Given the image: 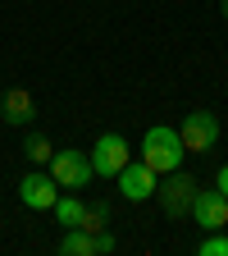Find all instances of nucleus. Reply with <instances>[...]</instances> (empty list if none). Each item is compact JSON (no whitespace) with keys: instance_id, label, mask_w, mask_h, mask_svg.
<instances>
[{"instance_id":"nucleus-7","label":"nucleus","mask_w":228,"mask_h":256,"mask_svg":"<svg viewBox=\"0 0 228 256\" xmlns=\"http://www.w3.org/2000/svg\"><path fill=\"white\" fill-rule=\"evenodd\" d=\"M155 178H160V174L146 165V160H128V165L114 174L123 202H146V197H155Z\"/></svg>"},{"instance_id":"nucleus-4","label":"nucleus","mask_w":228,"mask_h":256,"mask_svg":"<svg viewBox=\"0 0 228 256\" xmlns=\"http://www.w3.org/2000/svg\"><path fill=\"white\" fill-rule=\"evenodd\" d=\"M183 151H192V156H206V151H215L219 146V114H210V110H192L187 119H183Z\"/></svg>"},{"instance_id":"nucleus-14","label":"nucleus","mask_w":228,"mask_h":256,"mask_svg":"<svg viewBox=\"0 0 228 256\" xmlns=\"http://www.w3.org/2000/svg\"><path fill=\"white\" fill-rule=\"evenodd\" d=\"M197 256H228V234H224V229L206 234V242L197 247Z\"/></svg>"},{"instance_id":"nucleus-10","label":"nucleus","mask_w":228,"mask_h":256,"mask_svg":"<svg viewBox=\"0 0 228 256\" xmlns=\"http://www.w3.org/2000/svg\"><path fill=\"white\" fill-rule=\"evenodd\" d=\"M23 156H27V165H37V170H46L50 165V156H55V142H50V133H27V142H23Z\"/></svg>"},{"instance_id":"nucleus-9","label":"nucleus","mask_w":228,"mask_h":256,"mask_svg":"<svg viewBox=\"0 0 228 256\" xmlns=\"http://www.w3.org/2000/svg\"><path fill=\"white\" fill-rule=\"evenodd\" d=\"M0 119L14 124V128H27L32 119H37V96H32L27 87H9L5 96H0Z\"/></svg>"},{"instance_id":"nucleus-6","label":"nucleus","mask_w":228,"mask_h":256,"mask_svg":"<svg viewBox=\"0 0 228 256\" xmlns=\"http://www.w3.org/2000/svg\"><path fill=\"white\" fill-rule=\"evenodd\" d=\"M18 202L32 206V210H55L59 183L50 178V170H37V165H32V174H23V183H18Z\"/></svg>"},{"instance_id":"nucleus-3","label":"nucleus","mask_w":228,"mask_h":256,"mask_svg":"<svg viewBox=\"0 0 228 256\" xmlns=\"http://www.w3.org/2000/svg\"><path fill=\"white\" fill-rule=\"evenodd\" d=\"M46 170H50V178L59 183V192H78V188H87L91 174H96V170H91V156H87V151H73V146H69V151H55Z\"/></svg>"},{"instance_id":"nucleus-2","label":"nucleus","mask_w":228,"mask_h":256,"mask_svg":"<svg viewBox=\"0 0 228 256\" xmlns=\"http://www.w3.org/2000/svg\"><path fill=\"white\" fill-rule=\"evenodd\" d=\"M197 192H201L197 174L174 170V174H165V183H155V202H160V210H165L169 220H183V215H192V202H197Z\"/></svg>"},{"instance_id":"nucleus-15","label":"nucleus","mask_w":228,"mask_h":256,"mask_svg":"<svg viewBox=\"0 0 228 256\" xmlns=\"http://www.w3.org/2000/svg\"><path fill=\"white\" fill-rule=\"evenodd\" d=\"M91 242H96V256H110L114 252V234H96Z\"/></svg>"},{"instance_id":"nucleus-13","label":"nucleus","mask_w":228,"mask_h":256,"mask_svg":"<svg viewBox=\"0 0 228 256\" xmlns=\"http://www.w3.org/2000/svg\"><path fill=\"white\" fill-rule=\"evenodd\" d=\"M82 210H87V202H78V197H64V192H59L55 215H59V224H64V229H78V224H82Z\"/></svg>"},{"instance_id":"nucleus-11","label":"nucleus","mask_w":228,"mask_h":256,"mask_svg":"<svg viewBox=\"0 0 228 256\" xmlns=\"http://www.w3.org/2000/svg\"><path fill=\"white\" fill-rule=\"evenodd\" d=\"M78 229L91 234V238H96V234H110V206H105V202H91V206L82 210V224H78Z\"/></svg>"},{"instance_id":"nucleus-12","label":"nucleus","mask_w":228,"mask_h":256,"mask_svg":"<svg viewBox=\"0 0 228 256\" xmlns=\"http://www.w3.org/2000/svg\"><path fill=\"white\" fill-rule=\"evenodd\" d=\"M59 252H64V256H96V242H91V234H82V229H64Z\"/></svg>"},{"instance_id":"nucleus-1","label":"nucleus","mask_w":228,"mask_h":256,"mask_svg":"<svg viewBox=\"0 0 228 256\" xmlns=\"http://www.w3.org/2000/svg\"><path fill=\"white\" fill-rule=\"evenodd\" d=\"M142 160H146V165H151L155 174H174V170H183V138L174 133V128H165V124L146 128Z\"/></svg>"},{"instance_id":"nucleus-17","label":"nucleus","mask_w":228,"mask_h":256,"mask_svg":"<svg viewBox=\"0 0 228 256\" xmlns=\"http://www.w3.org/2000/svg\"><path fill=\"white\" fill-rule=\"evenodd\" d=\"M219 18H224V23H228V0H219Z\"/></svg>"},{"instance_id":"nucleus-16","label":"nucleus","mask_w":228,"mask_h":256,"mask_svg":"<svg viewBox=\"0 0 228 256\" xmlns=\"http://www.w3.org/2000/svg\"><path fill=\"white\" fill-rule=\"evenodd\" d=\"M219 192H224V197H228V165L219 170Z\"/></svg>"},{"instance_id":"nucleus-5","label":"nucleus","mask_w":228,"mask_h":256,"mask_svg":"<svg viewBox=\"0 0 228 256\" xmlns=\"http://www.w3.org/2000/svg\"><path fill=\"white\" fill-rule=\"evenodd\" d=\"M128 138L123 133H101L96 138V146H91V170L101 174V178H114L123 165H128Z\"/></svg>"},{"instance_id":"nucleus-8","label":"nucleus","mask_w":228,"mask_h":256,"mask_svg":"<svg viewBox=\"0 0 228 256\" xmlns=\"http://www.w3.org/2000/svg\"><path fill=\"white\" fill-rule=\"evenodd\" d=\"M192 220H197L206 234L224 229V224H228V197H224L219 188H201L197 202H192Z\"/></svg>"}]
</instances>
